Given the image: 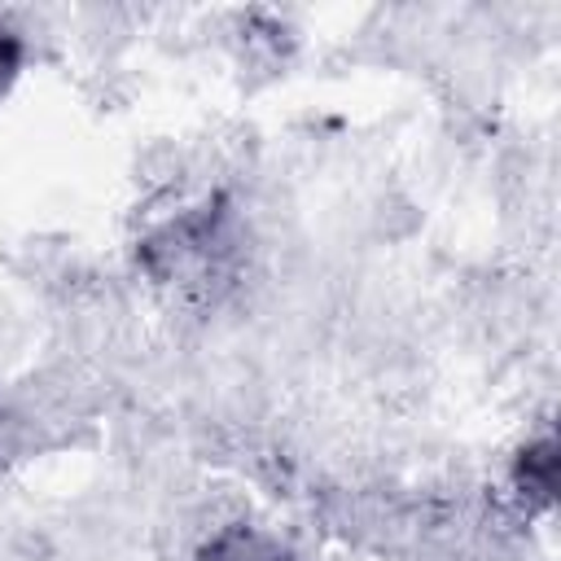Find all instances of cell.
Returning <instances> with one entry per match:
<instances>
[{"mask_svg": "<svg viewBox=\"0 0 561 561\" xmlns=\"http://www.w3.org/2000/svg\"><path fill=\"white\" fill-rule=\"evenodd\" d=\"M197 561H285V548L259 526H224L202 543Z\"/></svg>", "mask_w": 561, "mask_h": 561, "instance_id": "obj_1", "label": "cell"}, {"mask_svg": "<svg viewBox=\"0 0 561 561\" xmlns=\"http://www.w3.org/2000/svg\"><path fill=\"white\" fill-rule=\"evenodd\" d=\"M18 57H22V53H18V39H13L9 31H0V83L18 70Z\"/></svg>", "mask_w": 561, "mask_h": 561, "instance_id": "obj_2", "label": "cell"}]
</instances>
